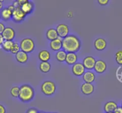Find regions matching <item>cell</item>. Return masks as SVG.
<instances>
[{
	"mask_svg": "<svg viewBox=\"0 0 122 113\" xmlns=\"http://www.w3.org/2000/svg\"><path fill=\"white\" fill-rule=\"evenodd\" d=\"M21 9L26 15H27L33 12L34 9V4L31 1H27L21 6Z\"/></svg>",
	"mask_w": 122,
	"mask_h": 113,
	"instance_id": "18",
	"label": "cell"
},
{
	"mask_svg": "<svg viewBox=\"0 0 122 113\" xmlns=\"http://www.w3.org/2000/svg\"><path fill=\"white\" fill-rule=\"evenodd\" d=\"M10 94L13 97L19 98L20 94V87L17 86L12 87L10 89Z\"/></svg>",
	"mask_w": 122,
	"mask_h": 113,
	"instance_id": "25",
	"label": "cell"
},
{
	"mask_svg": "<svg viewBox=\"0 0 122 113\" xmlns=\"http://www.w3.org/2000/svg\"><path fill=\"white\" fill-rule=\"evenodd\" d=\"M114 113H122V107L121 106H118L117 109L114 111Z\"/></svg>",
	"mask_w": 122,
	"mask_h": 113,
	"instance_id": "32",
	"label": "cell"
},
{
	"mask_svg": "<svg viewBox=\"0 0 122 113\" xmlns=\"http://www.w3.org/2000/svg\"><path fill=\"white\" fill-rule=\"evenodd\" d=\"M35 96L34 89L30 85L25 84L20 87L19 98L21 102H29L33 99Z\"/></svg>",
	"mask_w": 122,
	"mask_h": 113,
	"instance_id": "2",
	"label": "cell"
},
{
	"mask_svg": "<svg viewBox=\"0 0 122 113\" xmlns=\"http://www.w3.org/2000/svg\"><path fill=\"white\" fill-rule=\"evenodd\" d=\"M15 58L17 61L21 64H25L29 59L28 54L26 52L20 51L15 55Z\"/></svg>",
	"mask_w": 122,
	"mask_h": 113,
	"instance_id": "15",
	"label": "cell"
},
{
	"mask_svg": "<svg viewBox=\"0 0 122 113\" xmlns=\"http://www.w3.org/2000/svg\"><path fill=\"white\" fill-rule=\"evenodd\" d=\"M5 26L4 24L2 23V22H0V34H2V33H3L4 30L5 29Z\"/></svg>",
	"mask_w": 122,
	"mask_h": 113,
	"instance_id": "30",
	"label": "cell"
},
{
	"mask_svg": "<svg viewBox=\"0 0 122 113\" xmlns=\"http://www.w3.org/2000/svg\"><path fill=\"white\" fill-rule=\"evenodd\" d=\"M39 69L41 72L44 73H47L51 70V65L49 61L41 62L39 65Z\"/></svg>",
	"mask_w": 122,
	"mask_h": 113,
	"instance_id": "22",
	"label": "cell"
},
{
	"mask_svg": "<svg viewBox=\"0 0 122 113\" xmlns=\"http://www.w3.org/2000/svg\"><path fill=\"white\" fill-rule=\"evenodd\" d=\"M96 76L93 71L87 70L82 76V79L84 82L88 83H92L95 81Z\"/></svg>",
	"mask_w": 122,
	"mask_h": 113,
	"instance_id": "14",
	"label": "cell"
},
{
	"mask_svg": "<svg viewBox=\"0 0 122 113\" xmlns=\"http://www.w3.org/2000/svg\"><path fill=\"white\" fill-rule=\"evenodd\" d=\"M98 2L99 4L101 5L104 6L109 3V1H108V0H98Z\"/></svg>",
	"mask_w": 122,
	"mask_h": 113,
	"instance_id": "29",
	"label": "cell"
},
{
	"mask_svg": "<svg viewBox=\"0 0 122 113\" xmlns=\"http://www.w3.org/2000/svg\"><path fill=\"white\" fill-rule=\"evenodd\" d=\"M20 46L21 51L29 54L33 51L35 46L34 40L30 38H26L23 39L20 42Z\"/></svg>",
	"mask_w": 122,
	"mask_h": 113,
	"instance_id": "4",
	"label": "cell"
},
{
	"mask_svg": "<svg viewBox=\"0 0 122 113\" xmlns=\"http://www.w3.org/2000/svg\"><path fill=\"white\" fill-rule=\"evenodd\" d=\"M2 35L5 40L13 41L15 36V30L11 27H6L2 33Z\"/></svg>",
	"mask_w": 122,
	"mask_h": 113,
	"instance_id": "10",
	"label": "cell"
},
{
	"mask_svg": "<svg viewBox=\"0 0 122 113\" xmlns=\"http://www.w3.org/2000/svg\"><path fill=\"white\" fill-rule=\"evenodd\" d=\"M50 46L52 51L56 52L63 49V39L58 38L55 40H52L50 42Z\"/></svg>",
	"mask_w": 122,
	"mask_h": 113,
	"instance_id": "13",
	"label": "cell"
},
{
	"mask_svg": "<svg viewBox=\"0 0 122 113\" xmlns=\"http://www.w3.org/2000/svg\"><path fill=\"white\" fill-rule=\"evenodd\" d=\"M0 15H1V17L2 20H5V21H7L10 19H12L13 11H11L8 7L4 8L0 11Z\"/></svg>",
	"mask_w": 122,
	"mask_h": 113,
	"instance_id": "21",
	"label": "cell"
},
{
	"mask_svg": "<svg viewBox=\"0 0 122 113\" xmlns=\"http://www.w3.org/2000/svg\"><path fill=\"white\" fill-rule=\"evenodd\" d=\"M8 8H9V9L11 11H13V12L14 11V10H15V7H14V6L13 5V4H12V5H9V6H8Z\"/></svg>",
	"mask_w": 122,
	"mask_h": 113,
	"instance_id": "35",
	"label": "cell"
},
{
	"mask_svg": "<svg viewBox=\"0 0 122 113\" xmlns=\"http://www.w3.org/2000/svg\"><path fill=\"white\" fill-rule=\"evenodd\" d=\"M17 1H18V2H19V3L20 4V5L21 6L23 4H25V2H27V1H28V0H17Z\"/></svg>",
	"mask_w": 122,
	"mask_h": 113,
	"instance_id": "34",
	"label": "cell"
},
{
	"mask_svg": "<svg viewBox=\"0 0 122 113\" xmlns=\"http://www.w3.org/2000/svg\"><path fill=\"white\" fill-rule=\"evenodd\" d=\"M115 59L118 64L122 65V50H119L115 54Z\"/></svg>",
	"mask_w": 122,
	"mask_h": 113,
	"instance_id": "26",
	"label": "cell"
},
{
	"mask_svg": "<svg viewBox=\"0 0 122 113\" xmlns=\"http://www.w3.org/2000/svg\"><path fill=\"white\" fill-rule=\"evenodd\" d=\"M77 59H78V57H77L76 53L69 52V53H67V54L66 59L65 62L68 65H73L74 64H75L77 63Z\"/></svg>",
	"mask_w": 122,
	"mask_h": 113,
	"instance_id": "17",
	"label": "cell"
},
{
	"mask_svg": "<svg viewBox=\"0 0 122 113\" xmlns=\"http://www.w3.org/2000/svg\"><path fill=\"white\" fill-rule=\"evenodd\" d=\"M107 65L106 62L102 59H98L95 63L94 70L98 74H102L107 70Z\"/></svg>",
	"mask_w": 122,
	"mask_h": 113,
	"instance_id": "11",
	"label": "cell"
},
{
	"mask_svg": "<svg viewBox=\"0 0 122 113\" xmlns=\"http://www.w3.org/2000/svg\"><path fill=\"white\" fill-rule=\"evenodd\" d=\"M56 30L58 33L59 38L61 39H64L66 36L69 35V27L68 25L64 23H60L57 25L56 27Z\"/></svg>",
	"mask_w": 122,
	"mask_h": 113,
	"instance_id": "7",
	"label": "cell"
},
{
	"mask_svg": "<svg viewBox=\"0 0 122 113\" xmlns=\"http://www.w3.org/2000/svg\"><path fill=\"white\" fill-rule=\"evenodd\" d=\"M3 3L2 1H0V11L3 9Z\"/></svg>",
	"mask_w": 122,
	"mask_h": 113,
	"instance_id": "36",
	"label": "cell"
},
{
	"mask_svg": "<svg viewBox=\"0 0 122 113\" xmlns=\"http://www.w3.org/2000/svg\"><path fill=\"white\" fill-rule=\"evenodd\" d=\"M96 61L97 60L95 57L91 55H89L86 56L83 58L82 64H83V66L85 67L86 70L91 71L92 70L94 69Z\"/></svg>",
	"mask_w": 122,
	"mask_h": 113,
	"instance_id": "5",
	"label": "cell"
},
{
	"mask_svg": "<svg viewBox=\"0 0 122 113\" xmlns=\"http://www.w3.org/2000/svg\"><path fill=\"white\" fill-rule=\"evenodd\" d=\"M26 113H39V110L38 109H36V108H29L26 110Z\"/></svg>",
	"mask_w": 122,
	"mask_h": 113,
	"instance_id": "28",
	"label": "cell"
},
{
	"mask_svg": "<svg viewBox=\"0 0 122 113\" xmlns=\"http://www.w3.org/2000/svg\"><path fill=\"white\" fill-rule=\"evenodd\" d=\"M56 83L51 80H46L42 83L41 89L43 93L46 96H51L54 95L56 91Z\"/></svg>",
	"mask_w": 122,
	"mask_h": 113,
	"instance_id": "3",
	"label": "cell"
},
{
	"mask_svg": "<svg viewBox=\"0 0 122 113\" xmlns=\"http://www.w3.org/2000/svg\"><path fill=\"white\" fill-rule=\"evenodd\" d=\"M121 107H122V105H121Z\"/></svg>",
	"mask_w": 122,
	"mask_h": 113,
	"instance_id": "39",
	"label": "cell"
},
{
	"mask_svg": "<svg viewBox=\"0 0 122 113\" xmlns=\"http://www.w3.org/2000/svg\"><path fill=\"white\" fill-rule=\"evenodd\" d=\"M0 113H6L5 108L1 104H0Z\"/></svg>",
	"mask_w": 122,
	"mask_h": 113,
	"instance_id": "31",
	"label": "cell"
},
{
	"mask_svg": "<svg viewBox=\"0 0 122 113\" xmlns=\"http://www.w3.org/2000/svg\"><path fill=\"white\" fill-rule=\"evenodd\" d=\"M81 48V41L75 34H69L63 39V49L67 53H76Z\"/></svg>",
	"mask_w": 122,
	"mask_h": 113,
	"instance_id": "1",
	"label": "cell"
},
{
	"mask_svg": "<svg viewBox=\"0 0 122 113\" xmlns=\"http://www.w3.org/2000/svg\"><path fill=\"white\" fill-rule=\"evenodd\" d=\"M20 51H21V49H20V44H19V43L17 42H14V44H13V46H12L10 52L12 54H13L15 55Z\"/></svg>",
	"mask_w": 122,
	"mask_h": 113,
	"instance_id": "27",
	"label": "cell"
},
{
	"mask_svg": "<svg viewBox=\"0 0 122 113\" xmlns=\"http://www.w3.org/2000/svg\"><path fill=\"white\" fill-rule=\"evenodd\" d=\"M38 57L41 62H47L51 58V54L48 50H41L38 53Z\"/></svg>",
	"mask_w": 122,
	"mask_h": 113,
	"instance_id": "19",
	"label": "cell"
},
{
	"mask_svg": "<svg viewBox=\"0 0 122 113\" xmlns=\"http://www.w3.org/2000/svg\"><path fill=\"white\" fill-rule=\"evenodd\" d=\"M46 37L50 42L59 38L57 30L54 28H50L47 30L46 32Z\"/></svg>",
	"mask_w": 122,
	"mask_h": 113,
	"instance_id": "20",
	"label": "cell"
},
{
	"mask_svg": "<svg viewBox=\"0 0 122 113\" xmlns=\"http://www.w3.org/2000/svg\"><path fill=\"white\" fill-rule=\"evenodd\" d=\"M94 48L98 51H102L106 48L107 42L105 39L102 38H98L95 40L94 42Z\"/></svg>",
	"mask_w": 122,
	"mask_h": 113,
	"instance_id": "12",
	"label": "cell"
},
{
	"mask_svg": "<svg viewBox=\"0 0 122 113\" xmlns=\"http://www.w3.org/2000/svg\"><path fill=\"white\" fill-rule=\"evenodd\" d=\"M81 90L85 95H90L95 90V86L92 83H88L84 82L81 86Z\"/></svg>",
	"mask_w": 122,
	"mask_h": 113,
	"instance_id": "9",
	"label": "cell"
},
{
	"mask_svg": "<svg viewBox=\"0 0 122 113\" xmlns=\"http://www.w3.org/2000/svg\"><path fill=\"white\" fill-rule=\"evenodd\" d=\"M71 71L75 76L79 77L83 76V74L85 73L86 69L82 63H76V64L72 65Z\"/></svg>",
	"mask_w": 122,
	"mask_h": 113,
	"instance_id": "8",
	"label": "cell"
},
{
	"mask_svg": "<svg viewBox=\"0 0 122 113\" xmlns=\"http://www.w3.org/2000/svg\"><path fill=\"white\" fill-rule=\"evenodd\" d=\"M4 39L3 36H2V34H0V46H2V44L4 43Z\"/></svg>",
	"mask_w": 122,
	"mask_h": 113,
	"instance_id": "33",
	"label": "cell"
},
{
	"mask_svg": "<svg viewBox=\"0 0 122 113\" xmlns=\"http://www.w3.org/2000/svg\"><path fill=\"white\" fill-rule=\"evenodd\" d=\"M14 44V42L11 40H4V43L2 45V48L5 51L7 52H10L11 48Z\"/></svg>",
	"mask_w": 122,
	"mask_h": 113,
	"instance_id": "24",
	"label": "cell"
},
{
	"mask_svg": "<svg viewBox=\"0 0 122 113\" xmlns=\"http://www.w3.org/2000/svg\"><path fill=\"white\" fill-rule=\"evenodd\" d=\"M114 113V112H110V113Z\"/></svg>",
	"mask_w": 122,
	"mask_h": 113,
	"instance_id": "37",
	"label": "cell"
},
{
	"mask_svg": "<svg viewBox=\"0 0 122 113\" xmlns=\"http://www.w3.org/2000/svg\"><path fill=\"white\" fill-rule=\"evenodd\" d=\"M1 15H0V20H1Z\"/></svg>",
	"mask_w": 122,
	"mask_h": 113,
	"instance_id": "38",
	"label": "cell"
},
{
	"mask_svg": "<svg viewBox=\"0 0 122 113\" xmlns=\"http://www.w3.org/2000/svg\"><path fill=\"white\" fill-rule=\"evenodd\" d=\"M26 14L21 10V8H15L13 12L12 20L15 23H21L25 20Z\"/></svg>",
	"mask_w": 122,
	"mask_h": 113,
	"instance_id": "6",
	"label": "cell"
},
{
	"mask_svg": "<svg viewBox=\"0 0 122 113\" xmlns=\"http://www.w3.org/2000/svg\"><path fill=\"white\" fill-rule=\"evenodd\" d=\"M67 54V53L64 50H60V51L56 52V58L58 61L61 62V63L64 62L66 59Z\"/></svg>",
	"mask_w": 122,
	"mask_h": 113,
	"instance_id": "23",
	"label": "cell"
},
{
	"mask_svg": "<svg viewBox=\"0 0 122 113\" xmlns=\"http://www.w3.org/2000/svg\"></svg>",
	"mask_w": 122,
	"mask_h": 113,
	"instance_id": "40",
	"label": "cell"
},
{
	"mask_svg": "<svg viewBox=\"0 0 122 113\" xmlns=\"http://www.w3.org/2000/svg\"><path fill=\"white\" fill-rule=\"evenodd\" d=\"M118 107L117 103L113 101H110L106 102L104 105V111L105 113L114 112Z\"/></svg>",
	"mask_w": 122,
	"mask_h": 113,
	"instance_id": "16",
	"label": "cell"
}]
</instances>
